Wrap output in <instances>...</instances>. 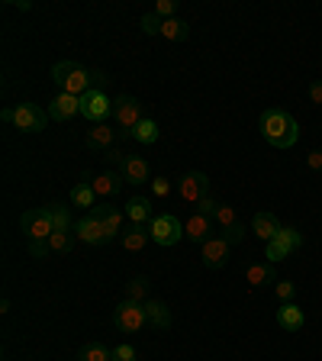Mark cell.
Segmentation results:
<instances>
[{"mask_svg":"<svg viewBox=\"0 0 322 361\" xmlns=\"http://www.w3.org/2000/svg\"><path fill=\"white\" fill-rule=\"evenodd\" d=\"M258 129H261L264 142L274 145V149H290V145H297V139H300V126H297V120H293L287 110H278V106L261 113Z\"/></svg>","mask_w":322,"mask_h":361,"instance_id":"cell-1","label":"cell"},{"mask_svg":"<svg viewBox=\"0 0 322 361\" xmlns=\"http://www.w3.org/2000/svg\"><path fill=\"white\" fill-rule=\"evenodd\" d=\"M52 81L58 84L61 94H71V97H84L87 90H94V71L81 65V61H58L52 68Z\"/></svg>","mask_w":322,"mask_h":361,"instance_id":"cell-2","label":"cell"},{"mask_svg":"<svg viewBox=\"0 0 322 361\" xmlns=\"http://www.w3.org/2000/svg\"><path fill=\"white\" fill-rule=\"evenodd\" d=\"M149 229H151V242H158V245H165V248L178 245L184 239V223L174 213H155Z\"/></svg>","mask_w":322,"mask_h":361,"instance_id":"cell-3","label":"cell"},{"mask_svg":"<svg viewBox=\"0 0 322 361\" xmlns=\"http://www.w3.org/2000/svg\"><path fill=\"white\" fill-rule=\"evenodd\" d=\"M113 323L120 332H142L149 326V313H145V303L135 300H120V307L113 310Z\"/></svg>","mask_w":322,"mask_h":361,"instance_id":"cell-4","label":"cell"},{"mask_svg":"<svg viewBox=\"0 0 322 361\" xmlns=\"http://www.w3.org/2000/svg\"><path fill=\"white\" fill-rule=\"evenodd\" d=\"M113 116H116V126H120L123 139H129V133H132V129L145 120V116H142V104H139L132 94H123V97L113 100Z\"/></svg>","mask_w":322,"mask_h":361,"instance_id":"cell-5","label":"cell"},{"mask_svg":"<svg viewBox=\"0 0 322 361\" xmlns=\"http://www.w3.org/2000/svg\"><path fill=\"white\" fill-rule=\"evenodd\" d=\"M20 229L26 233V239H49L55 233V223H52V213L49 207H39V210H26L20 216Z\"/></svg>","mask_w":322,"mask_h":361,"instance_id":"cell-6","label":"cell"},{"mask_svg":"<svg viewBox=\"0 0 322 361\" xmlns=\"http://www.w3.org/2000/svg\"><path fill=\"white\" fill-rule=\"evenodd\" d=\"M178 197L184 203H200V200H206L210 197V178L203 171H187L184 178L178 180Z\"/></svg>","mask_w":322,"mask_h":361,"instance_id":"cell-7","label":"cell"},{"mask_svg":"<svg viewBox=\"0 0 322 361\" xmlns=\"http://www.w3.org/2000/svg\"><path fill=\"white\" fill-rule=\"evenodd\" d=\"M110 113H113V100L106 97V90H87L81 97V116L87 123H94V126L104 123Z\"/></svg>","mask_w":322,"mask_h":361,"instance_id":"cell-8","label":"cell"},{"mask_svg":"<svg viewBox=\"0 0 322 361\" xmlns=\"http://www.w3.org/2000/svg\"><path fill=\"white\" fill-rule=\"evenodd\" d=\"M13 126L20 133H42L45 129V110L36 104H20L13 106Z\"/></svg>","mask_w":322,"mask_h":361,"instance_id":"cell-9","label":"cell"},{"mask_svg":"<svg viewBox=\"0 0 322 361\" xmlns=\"http://www.w3.org/2000/svg\"><path fill=\"white\" fill-rule=\"evenodd\" d=\"M87 216L100 219V223L106 226V235H110V239H120L123 229H126V226H123V216H126V210H120V207H110V203H97V207H94Z\"/></svg>","mask_w":322,"mask_h":361,"instance_id":"cell-10","label":"cell"},{"mask_svg":"<svg viewBox=\"0 0 322 361\" xmlns=\"http://www.w3.org/2000/svg\"><path fill=\"white\" fill-rule=\"evenodd\" d=\"M229 242L223 239V235H210V239L200 245V258L206 268H225V262H229Z\"/></svg>","mask_w":322,"mask_h":361,"instance_id":"cell-11","label":"cell"},{"mask_svg":"<svg viewBox=\"0 0 322 361\" xmlns=\"http://www.w3.org/2000/svg\"><path fill=\"white\" fill-rule=\"evenodd\" d=\"M123 184H126L123 171H106V174L90 178V188H94V194H97L100 200H116V197H120V190H123Z\"/></svg>","mask_w":322,"mask_h":361,"instance_id":"cell-12","label":"cell"},{"mask_svg":"<svg viewBox=\"0 0 322 361\" xmlns=\"http://www.w3.org/2000/svg\"><path fill=\"white\" fill-rule=\"evenodd\" d=\"M81 116V97H71V94H58V97L49 104V120L55 123H68Z\"/></svg>","mask_w":322,"mask_h":361,"instance_id":"cell-13","label":"cell"},{"mask_svg":"<svg viewBox=\"0 0 322 361\" xmlns=\"http://www.w3.org/2000/svg\"><path fill=\"white\" fill-rule=\"evenodd\" d=\"M75 233L81 242H87V245H104V242H110V235H106V226L100 223V219L94 216H84L75 223Z\"/></svg>","mask_w":322,"mask_h":361,"instance_id":"cell-14","label":"cell"},{"mask_svg":"<svg viewBox=\"0 0 322 361\" xmlns=\"http://www.w3.org/2000/svg\"><path fill=\"white\" fill-rule=\"evenodd\" d=\"M213 219L203 216V213H194L190 219H184V239H190L194 245H203V242L213 235Z\"/></svg>","mask_w":322,"mask_h":361,"instance_id":"cell-15","label":"cell"},{"mask_svg":"<svg viewBox=\"0 0 322 361\" xmlns=\"http://www.w3.org/2000/svg\"><path fill=\"white\" fill-rule=\"evenodd\" d=\"M123 178H126V184H132V188H139V184H151V171H149V161L139 155H129L126 165L120 168Z\"/></svg>","mask_w":322,"mask_h":361,"instance_id":"cell-16","label":"cell"},{"mask_svg":"<svg viewBox=\"0 0 322 361\" xmlns=\"http://www.w3.org/2000/svg\"><path fill=\"white\" fill-rule=\"evenodd\" d=\"M123 210H126V219H129V223H139V226H149L151 219H155V210H151L149 197H129Z\"/></svg>","mask_w":322,"mask_h":361,"instance_id":"cell-17","label":"cell"},{"mask_svg":"<svg viewBox=\"0 0 322 361\" xmlns=\"http://www.w3.org/2000/svg\"><path fill=\"white\" fill-rule=\"evenodd\" d=\"M120 239H123V248H126V252H142L151 239V229L149 226H139V223H129L126 229H123Z\"/></svg>","mask_w":322,"mask_h":361,"instance_id":"cell-18","label":"cell"},{"mask_svg":"<svg viewBox=\"0 0 322 361\" xmlns=\"http://www.w3.org/2000/svg\"><path fill=\"white\" fill-rule=\"evenodd\" d=\"M116 133L120 129H110L106 123H97L94 129H87V149H97V152H110L113 149V142H116Z\"/></svg>","mask_w":322,"mask_h":361,"instance_id":"cell-19","label":"cell"},{"mask_svg":"<svg viewBox=\"0 0 322 361\" xmlns=\"http://www.w3.org/2000/svg\"><path fill=\"white\" fill-rule=\"evenodd\" d=\"M252 233H255L258 239L271 242V239H274V235L280 233V223H278V216H274V213H268V210L255 213V219H252Z\"/></svg>","mask_w":322,"mask_h":361,"instance_id":"cell-20","label":"cell"},{"mask_svg":"<svg viewBox=\"0 0 322 361\" xmlns=\"http://www.w3.org/2000/svg\"><path fill=\"white\" fill-rule=\"evenodd\" d=\"M303 307H297V303H280V310H278V326L280 329H287V332H300L303 329Z\"/></svg>","mask_w":322,"mask_h":361,"instance_id":"cell-21","label":"cell"},{"mask_svg":"<svg viewBox=\"0 0 322 361\" xmlns=\"http://www.w3.org/2000/svg\"><path fill=\"white\" fill-rule=\"evenodd\" d=\"M245 278L252 287H268L274 284V264L271 262H258V264H248L245 268Z\"/></svg>","mask_w":322,"mask_h":361,"instance_id":"cell-22","label":"cell"},{"mask_svg":"<svg viewBox=\"0 0 322 361\" xmlns=\"http://www.w3.org/2000/svg\"><path fill=\"white\" fill-rule=\"evenodd\" d=\"M145 313H149V326H155V329H171V310L161 300H145Z\"/></svg>","mask_w":322,"mask_h":361,"instance_id":"cell-23","label":"cell"},{"mask_svg":"<svg viewBox=\"0 0 322 361\" xmlns=\"http://www.w3.org/2000/svg\"><path fill=\"white\" fill-rule=\"evenodd\" d=\"M158 135H161V129H158V123L145 116V120L139 123V126H135L132 133H129V139H135V142H142V145H155V142H158Z\"/></svg>","mask_w":322,"mask_h":361,"instance_id":"cell-24","label":"cell"},{"mask_svg":"<svg viewBox=\"0 0 322 361\" xmlns=\"http://www.w3.org/2000/svg\"><path fill=\"white\" fill-rule=\"evenodd\" d=\"M161 36H165L168 42H184V39L190 36V23L178 20V16H174V20H165L161 23Z\"/></svg>","mask_w":322,"mask_h":361,"instance_id":"cell-25","label":"cell"},{"mask_svg":"<svg viewBox=\"0 0 322 361\" xmlns=\"http://www.w3.org/2000/svg\"><path fill=\"white\" fill-rule=\"evenodd\" d=\"M71 203H75V207H84L87 213L97 207V194H94V188H90V180L75 184V190H71Z\"/></svg>","mask_w":322,"mask_h":361,"instance_id":"cell-26","label":"cell"},{"mask_svg":"<svg viewBox=\"0 0 322 361\" xmlns=\"http://www.w3.org/2000/svg\"><path fill=\"white\" fill-rule=\"evenodd\" d=\"M78 361H113V348L100 345V342H87L78 352Z\"/></svg>","mask_w":322,"mask_h":361,"instance_id":"cell-27","label":"cell"},{"mask_svg":"<svg viewBox=\"0 0 322 361\" xmlns=\"http://www.w3.org/2000/svg\"><path fill=\"white\" fill-rule=\"evenodd\" d=\"M287 255H293L290 248H287V242L280 239V235H274L271 242H264V258H268L271 264H278V262H284Z\"/></svg>","mask_w":322,"mask_h":361,"instance_id":"cell-28","label":"cell"},{"mask_svg":"<svg viewBox=\"0 0 322 361\" xmlns=\"http://www.w3.org/2000/svg\"><path fill=\"white\" fill-rule=\"evenodd\" d=\"M49 213H52L55 233H71V210L65 203H49Z\"/></svg>","mask_w":322,"mask_h":361,"instance_id":"cell-29","label":"cell"},{"mask_svg":"<svg viewBox=\"0 0 322 361\" xmlns=\"http://www.w3.org/2000/svg\"><path fill=\"white\" fill-rule=\"evenodd\" d=\"M126 300H135V303H145L149 300V278H132L126 284Z\"/></svg>","mask_w":322,"mask_h":361,"instance_id":"cell-30","label":"cell"},{"mask_svg":"<svg viewBox=\"0 0 322 361\" xmlns=\"http://www.w3.org/2000/svg\"><path fill=\"white\" fill-rule=\"evenodd\" d=\"M213 223H216L219 229H229V226L239 223V213H235V207H229V203H219V207H216V216H213Z\"/></svg>","mask_w":322,"mask_h":361,"instance_id":"cell-31","label":"cell"},{"mask_svg":"<svg viewBox=\"0 0 322 361\" xmlns=\"http://www.w3.org/2000/svg\"><path fill=\"white\" fill-rule=\"evenodd\" d=\"M71 245H75V235H71V233H52V235H49V248H52L55 255L71 252Z\"/></svg>","mask_w":322,"mask_h":361,"instance_id":"cell-32","label":"cell"},{"mask_svg":"<svg viewBox=\"0 0 322 361\" xmlns=\"http://www.w3.org/2000/svg\"><path fill=\"white\" fill-rule=\"evenodd\" d=\"M278 235L287 242V248H290V252H300V248H303V233H300V229H293V226H280Z\"/></svg>","mask_w":322,"mask_h":361,"instance_id":"cell-33","label":"cell"},{"mask_svg":"<svg viewBox=\"0 0 322 361\" xmlns=\"http://www.w3.org/2000/svg\"><path fill=\"white\" fill-rule=\"evenodd\" d=\"M171 180L168 178H151V197H155V200H168V197H171Z\"/></svg>","mask_w":322,"mask_h":361,"instance_id":"cell-34","label":"cell"},{"mask_svg":"<svg viewBox=\"0 0 322 361\" xmlns=\"http://www.w3.org/2000/svg\"><path fill=\"white\" fill-rule=\"evenodd\" d=\"M161 16H155V13H145L142 20H139V26H142V32H149V36H161Z\"/></svg>","mask_w":322,"mask_h":361,"instance_id":"cell-35","label":"cell"},{"mask_svg":"<svg viewBox=\"0 0 322 361\" xmlns=\"http://www.w3.org/2000/svg\"><path fill=\"white\" fill-rule=\"evenodd\" d=\"M151 13L161 16V20H174V13H178V0H158L155 7H151Z\"/></svg>","mask_w":322,"mask_h":361,"instance_id":"cell-36","label":"cell"},{"mask_svg":"<svg viewBox=\"0 0 322 361\" xmlns=\"http://www.w3.org/2000/svg\"><path fill=\"white\" fill-rule=\"evenodd\" d=\"M245 233H248V229H245V223H242V219H239V223H235V226H229V229H223V239L229 242V245H235V242H242V239H245Z\"/></svg>","mask_w":322,"mask_h":361,"instance_id":"cell-37","label":"cell"},{"mask_svg":"<svg viewBox=\"0 0 322 361\" xmlns=\"http://www.w3.org/2000/svg\"><path fill=\"white\" fill-rule=\"evenodd\" d=\"M293 297H297V284H293V281H278V300L293 303Z\"/></svg>","mask_w":322,"mask_h":361,"instance_id":"cell-38","label":"cell"},{"mask_svg":"<svg viewBox=\"0 0 322 361\" xmlns=\"http://www.w3.org/2000/svg\"><path fill=\"white\" fill-rule=\"evenodd\" d=\"M49 252H52V248H49V239H32L30 242V255L32 258H45Z\"/></svg>","mask_w":322,"mask_h":361,"instance_id":"cell-39","label":"cell"},{"mask_svg":"<svg viewBox=\"0 0 322 361\" xmlns=\"http://www.w3.org/2000/svg\"><path fill=\"white\" fill-rule=\"evenodd\" d=\"M113 361H135V348L132 345H116L113 348Z\"/></svg>","mask_w":322,"mask_h":361,"instance_id":"cell-40","label":"cell"},{"mask_svg":"<svg viewBox=\"0 0 322 361\" xmlns=\"http://www.w3.org/2000/svg\"><path fill=\"white\" fill-rule=\"evenodd\" d=\"M216 207H219V203L216 200H213V197H206V200H200V203H197V213H203V216H216Z\"/></svg>","mask_w":322,"mask_h":361,"instance_id":"cell-41","label":"cell"},{"mask_svg":"<svg viewBox=\"0 0 322 361\" xmlns=\"http://www.w3.org/2000/svg\"><path fill=\"white\" fill-rule=\"evenodd\" d=\"M104 158H106V161H110V165H120V168H123V165H126V158H129V155H126V152H123V149H116V145H113V149L106 152Z\"/></svg>","mask_w":322,"mask_h":361,"instance_id":"cell-42","label":"cell"},{"mask_svg":"<svg viewBox=\"0 0 322 361\" xmlns=\"http://www.w3.org/2000/svg\"><path fill=\"white\" fill-rule=\"evenodd\" d=\"M306 165H309V171H322V149H313L306 155Z\"/></svg>","mask_w":322,"mask_h":361,"instance_id":"cell-43","label":"cell"},{"mask_svg":"<svg viewBox=\"0 0 322 361\" xmlns=\"http://www.w3.org/2000/svg\"><path fill=\"white\" fill-rule=\"evenodd\" d=\"M309 100H313L316 106H322V78H319V81L309 84Z\"/></svg>","mask_w":322,"mask_h":361,"instance_id":"cell-44","label":"cell"},{"mask_svg":"<svg viewBox=\"0 0 322 361\" xmlns=\"http://www.w3.org/2000/svg\"><path fill=\"white\" fill-rule=\"evenodd\" d=\"M106 81H110V78H106L104 71H94V90H104Z\"/></svg>","mask_w":322,"mask_h":361,"instance_id":"cell-45","label":"cell"},{"mask_svg":"<svg viewBox=\"0 0 322 361\" xmlns=\"http://www.w3.org/2000/svg\"><path fill=\"white\" fill-rule=\"evenodd\" d=\"M0 120H4V123H13V106H10V110H4V113H0Z\"/></svg>","mask_w":322,"mask_h":361,"instance_id":"cell-46","label":"cell"}]
</instances>
